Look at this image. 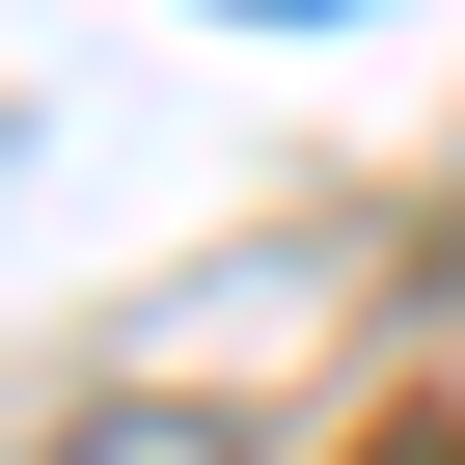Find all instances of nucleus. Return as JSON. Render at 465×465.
I'll use <instances>...</instances> for the list:
<instances>
[{
	"mask_svg": "<svg viewBox=\"0 0 465 465\" xmlns=\"http://www.w3.org/2000/svg\"><path fill=\"white\" fill-rule=\"evenodd\" d=\"M83 465H247V438H219V411H110Z\"/></svg>",
	"mask_w": 465,
	"mask_h": 465,
	"instance_id": "nucleus-1",
	"label": "nucleus"
},
{
	"mask_svg": "<svg viewBox=\"0 0 465 465\" xmlns=\"http://www.w3.org/2000/svg\"><path fill=\"white\" fill-rule=\"evenodd\" d=\"M383 465H465V438H383Z\"/></svg>",
	"mask_w": 465,
	"mask_h": 465,
	"instance_id": "nucleus-2",
	"label": "nucleus"
}]
</instances>
